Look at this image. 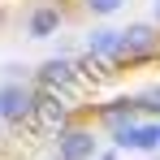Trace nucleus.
I'll return each mask as SVG.
<instances>
[{
	"label": "nucleus",
	"instance_id": "obj_12",
	"mask_svg": "<svg viewBox=\"0 0 160 160\" xmlns=\"http://www.w3.org/2000/svg\"><path fill=\"white\" fill-rule=\"evenodd\" d=\"M48 160H61V156H48Z\"/></svg>",
	"mask_w": 160,
	"mask_h": 160
},
{
	"label": "nucleus",
	"instance_id": "obj_2",
	"mask_svg": "<svg viewBox=\"0 0 160 160\" xmlns=\"http://www.w3.org/2000/svg\"><path fill=\"white\" fill-rule=\"evenodd\" d=\"M30 112H35V87H26L22 78L0 82V121L4 126H22V121H30Z\"/></svg>",
	"mask_w": 160,
	"mask_h": 160
},
{
	"label": "nucleus",
	"instance_id": "obj_13",
	"mask_svg": "<svg viewBox=\"0 0 160 160\" xmlns=\"http://www.w3.org/2000/svg\"><path fill=\"white\" fill-rule=\"evenodd\" d=\"M156 160H160V152H156Z\"/></svg>",
	"mask_w": 160,
	"mask_h": 160
},
{
	"label": "nucleus",
	"instance_id": "obj_8",
	"mask_svg": "<svg viewBox=\"0 0 160 160\" xmlns=\"http://www.w3.org/2000/svg\"><path fill=\"white\" fill-rule=\"evenodd\" d=\"M61 22H65V13L56 4H39V9H30V18H26V35L30 39H52L61 30Z\"/></svg>",
	"mask_w": 160,
	"mask_h": 160
},
{
	"label": "nucleus",
	"instance_id": "obj_7",
	"mask_svg": "<svg viewBox=\"0 0 160 160\" xmlns=\"http://www.w3.org/2000/svg\"><path fill=\"white\" fill-rule=\"evenodd\" d=\"M117 52H121V39H117L112 26H100V30L87 35V56H91L100 69H112V65H117Z\"/></svg>",
	"mask_w": 160,
	"mask_h": 160
},
{
	"label": "nucleus",
	"instance_id": "obj_10",
	"mask_svg": "<svg viewBox=\"0 0 160 160\" xmlns=\"http://www.w3.org/2000/svg\"><path fill=\"white\" fill-rule=\"evenodd\" d=\"M82 9H87L91 18H112V13L126 9V0H82Z\"/></svg>",
	"mask_w": 160,
	"mask_h": 160
},
{
	"label": "nucleus",
	"instance_id": "obj_11",
	"mask_svg": "<svg viewBox=\"0 0 160 160\" xmlns=\"http://www.w3.org/2000/svg\"><path fill=\"white\" fill-rule=\"evenodd\" d=\"M152 26L160 30V0H152Z\"/></svg>",
	"mask_w": 160,
	"mask_h": 160
},
{
	"label": "nucleus",
	"instance_id": "obj_1",
	"mask_svg": "<svg viewBox=\"0 0 160 160\" xmlns=\"http://www.w3.org/2000/svg\"><path fill=\"white\" fill-rule=\"evenodd\" d=\"M117 39H121L117 65L121 61H152V56H160V30L152 22H130L126 30H117Z\"/></svg>",
	"mask_w": 160,
	"mask_h": 160
},
{
	"label": "nucleus",
	"instance_id": "obj_5",
	"mask_svg": "<svg viewBox=\"0 0 160 160\" xmlns=\"http://www.w3.org/2000/svg\"><path fill=\"white\" fill-rule=\"evenodd\" d=\"M74 61L69 56H48L39 69H35V82H39V91H56V95H65L69 87H74Z\"/></svg>",
	"mask_w": 160,
	"mask_h": 160
},
{
	"label": "nucleus",
	"instance_id": "obj_6",
	"mask_svg": "<svg viewBox=\"0 0 160 160\" xmlns=\"http://www.w3.org/2000/svg\"><path fill=\"white\" fill-rule=\"evenodd\" d=\"M30 121L65 130V126H69V104H65V95H56V91H35V112H30Z\"/></svg>",
	"mask_w": 160,
	"mask_h": 160
},
{
	"label": "nucleus",
	"instance_id": "obj_3",
	"mask_svg": "<svg viewBox=\"0 0 160 160\" xmlns=\"http://www.w3.org/2000/svg\"><path fill=\"white\" fill-rule=\"evenodd\" d=\"M56 156L61 160H95L100 156V138L87 126H65V130H56Z\"/></svg>",
	"mask_w": 160,
	"mask_h": 160
},
{
	"label": "nucleus",
	"instance_id": "obj_9",
	"mask_svg": "<svg viewBox=\"0 0 160 160\" xmlns=\"http://www.w3.org/2000/svg\"><path fill=\"white\" fill-rule=\"evenodd\" d=\"M100 121H104L108 130H126V126H134V121H143L138 117V104L130 100H108V104H100Z\"/></svg>",
	"mask_w": 160,
	"mask_h": 160
},
{
	"label": "nucleus",
	"instance_id": "obj_4",
	"mask_svg": "<svg viewBox=\"0 0 160 160\" xmlns=\"http://www.w3.org/2000/svg\"><path fill=\"white\" fill-rule=\"evenodd\" d=\"M112 143H117V152H147V156H156L160 152V121H134L126 130H112Z\"/></svg>",
	"mask_w": 160,
	"mask_h": 160
}]
</instances>
